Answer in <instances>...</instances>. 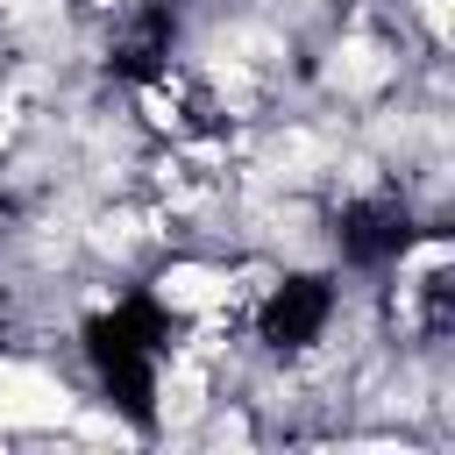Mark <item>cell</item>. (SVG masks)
Here are the masks:
<instances>
[{
    "label": "cell",
    "mask_w": 455,
    "mask_h": 455,
    "mask_svg": "<svg viewBox=\"0 0 455 455\" xmlns=\"http://www.w3.org/2000/svg\"><path fill=\"white\" fill-rule=\"evenodd\" d=\"M0 142H7V107H0Z\"/></svg>",
    "instance_id": "1"
}]
</instances>
